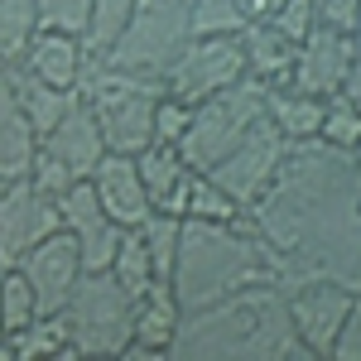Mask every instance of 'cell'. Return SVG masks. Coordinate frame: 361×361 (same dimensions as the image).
<instances>
[{"label":"cell","mask_w":361,"mask_h":361,"mask_svg":"<svg viewBox=\"0 0 361 361\" xmlns=\"http://www.w3.org/2000/svg\"><path fill=\"white\" fill-rule=\"evenodd\" d=\"M39 154V135L29 126L25 106H20V92H15V73L10 63L0 68V183L10 178H25L29 164Z\"/></svg>","instance_id":"cell-20"},{"label":"cell","mask_w":361,"mask_h":361,"mask_svg":"<svg viewBox=\"0 0 361 361\" xmlns=\"http://www.w3.org/2000/svg\"><path fill=\"white\" fill-rule=\"evenodd\" d=\"M270 116V87L255 82V78H241V82L222 87V92H212V97H202L188 116V130L178 140V154L188 159V169L197 173H207V169L217 164L222 154H231L241 140L250 135V126L255 121H265Z\"/></svg>","instance_id":"cell-5"},{"label":"cell","mask_w":361,"mask_h":361,"mask_svg":"<svg viewBox=\"0 0 361 361\" xmlns=\"http://www.w3.org/2000/svg\"><path fill=\"white\" fill-rule=\"evenodd\" d=\"M34 34H39L34 0H0V58L5 63H20Z\"/></svg>","instance_id":"cell-28"},{"label":"cell","mask_w":361,"mask_h":361,"mask_svg":"<svg viewBox=\"0 0 361 361\" xmlns=\"http://www.w3.org/2000/svg\"><path fill=\"white\" fill-rule=\"evenodd\" d=\"M29 178H34L44 193H54V197H63L68 188H73V183H78V173H73V169H63L54 154H44V149L34 154V164H29Z\"/></svg>","instance_id":"cell-36"},{"label":"cell","mask_w":361,"mask_h":361,"mask_svg":"<svg viewBox=\"0 0 361 361\" xmlns=\"http://www.w3.org/2000/svg\"><path fill=\"white\" fill-rule=\"evenodd\" d=\"M241 54H246V73L265 87H284L289 68H294V54L299 44L289 34H279L270 20H250L241 29Z\"/></svg>","instance_id":"cell-21"},{"label":"cell","mask_w":361,"mask_h":361,"mask_svg":"<svg viewBox=\"0 0 361 361\" xmlns=\"http://www.w3.org/2000/svg\"><path fill=\"white\" fill-rule=\"evenodd\" d=\"M265 20H270L279 34H289L294 44H304L308 29L318 25V5H313V0H279V5L270 10V15H265Z\"/></svg>","instance_id":"cell-34"},{"label":"cell","mask_w":361,"mask_h":361,"mask_svg":"<svg viewBox=\"0 0 361 361\" xmlns=\"http://www.w3.org/2000/svg\"><path fill=\"white\" fill-rule=\"evenodd\" d=\"M0 68H5V58H0Z\"/></svg>","instance_id":"cell-43"},{"label":"cell","mask_w":361,"mask_h":361,"mask_svg":"<svg viewBox=\"0 0 361 361\" xmlns=\"http://www.w3.org/2000/svg\"><path fill=\"white\" fill-rule=\"evenodd\" d=\"M183 217H207V222H241L246 207H236L231 197L207 178V173H193L188 183V202H183Z\"/></svg>","instance_id":"cell-30"},{"label":"cell","mask_w":361,"mask_h":361,"mask_svg":"<svg viewBox=\"0 0 361 361\" xmlns=\"http://www.w3.org/2000/svg\"><path fill=\"white\" fill-rule=\"evenodd\" d=\"M188 116H193V102H178V97L159 92V102H154V140L159 145H178L183 130H188Z\"/></svg>","instance_id":"cell-35"},{"label":"cell","mask_w":361,"mask_h":361,"mask_svg":"<svg viewBox=\"0 0 361 361\" xmlns=\"http://www.w3.org/2000/svg\"><path fill=\"white\" fill-rule=\"evenodd\" d=\"M284 154H289V140H284V130L265 116V121L250 126V135L241 140L231 154H222L217 164L207 169V178H212L236 207H246V212H250V202L275 183Z\"/></svg>","instance_id":"cell-9"},{"label":"cell","mask_w":361,"mask_h":361,"mask_svg":"<svg viewBox=\"0 0 361 361\" xmlns=\"http://www.w3.org/2000/svg\"><path fill=\"white\" fill-rule=\"evenodd\" d=\"M92 188L102 197L106 217L116 226H140L154 207H149V193H145V178H140L135 154H102V164L92 169Z\"/></svg>","instance_id":"cell-16"},{"label":"cell","mask_w":361,"mask_h":361,"mask_svg":"<svg viewBox=\"0 0 361 361\" xmlns=\"http://www.w3.org/2000/svg\"><path fill=\"white\" fill-rule=\"evenodd\" d=\"M284 299H289V323H294L299 342L308 347V357L328 361V352L337 342V328H342L347 308L357 299V289H347L337 279H304V284H289Z\"/></svg>","instance_id":"cell-11"},{"label":"cell","mask_w":361,"mask_h":361,"mask_svg":"<svg viewBox=\"0 0 361 361\" xmlns=\"http://www.w3.org/2000/svg\"><path fill=\"white\" fill-rule=\"evenodd\" d=\"M337 97H342V102H352V106L361 111V54L352 58V68H347V78H342V92H337Z\"/></svg>","instance_id":"cell-39"},{"label":"cell","mask_w":361,"mask_h":361,"mask_svg":"<svg viewBox=\"0 0 361 361\" xmlns=\"http://www.w3.org/2000/svg\"><path fill=\"white\" fill-rule=\"evenodd\" d=\"M173 361H313L289 323L284 284H246L202 308H183Z\"/></svg>","instance_id":"cell-2"},{"label":"cell","mask_w":361,"mask_h":361,"mask_svg":"<svg viewBox=\"0 0 361 361\" xmlns=\"http://www.w3.org/2000/svg\"><path fill=\"white\" fill-rule=\"evenodd\" d=\"M188 25H193V34H241L250 15L241 10V0H193Z\"/></svg>","instance_id":"cell-31"},{"label":"cell","mask_w":361,"mask_h":361,"mask_svg":"<svg viewBox=\"0 0 361 361\" xmlns=\"http://www.w3.org/2000/svg\"><path fill=\"white\" fill-rule=\"evenodd\" d=\"M39 10V29H58V34H87L92 20V0H34Z\"/></svg>","instance_id":"cell-33"},{"label":"cell","mask_w":361,"mask_h":361,"mask_svg":"<svg viewBox=\"0 0 361 361\" xmlns=\"http://www.w3.org/2000/svg\"><path fill=\"white\" fill-rule=\"evenodd\" d=\"M352 44H357V54H361V10H357V20H352Z\"/></svg>","instance_id":"cell-41"},{"label":"cell","mask_w":361,"mask_h":361,"mask_svg":"<svg viewBox=\"0 0 361 361\" xmlns=\"http://www.w3.org/2000/svg\"><path fill=\"white\" fill-rule=\"evenodd\" d=\"M111 275L121 279V289H126L130 299L154 284V260H149V246H145L140 226H126V231H121V246H116V255H111Z\"/></svg>","instance_id":"cell-25"},{"label":"cell","mask_w":361,"mask_h":361,"mask_svg":"<svg viewBox=\"0 0 361 361\" xmlns=\"http://www.w3.org/2000/svg\"><path fill=\"white\" fill-rule=\"evenodd\" d=\"M352 58H357L352 34L328 29V25H313V29H308V39L299 44V54H294V68H289L284 87H294V92H304V97H323V102H328V97L342 92V78H347Z\"/></svg>","instance_id":"cell-12"},{"label":"cell","mask_w":361,"mask_h":361,"mask_svg":"<svg viewBox=\"0 0 361 361\" xmlns=\"http://www.w3.org/2000/svg\"><path fill=\"white\" fill-rule=\"evenodd\" d=\"M58 226H63L58 197L44 193L29 173L0 183V270L20 265V255L39 246L44 236H54Z\"/></svg>","instance_id":"cell-10"},{"label":"cell","mask_w":361,"mask_h":361,"mask_svg":"<svg viewBox=\"0 0 361 361\" xmlns=\"http://www.w3.org/2000/svg\"><path fill=\"white\" fill-rule=\"evenodd\" d=\"M246 217L275 250L284 289L304 279L361 289V173L347 149L323 140L289 145L275 183Z\"/></svg>","instance_id":"cell-1"},{"label":"cell","mask_w":361,"mask_h":361,"mask_svg":"<svg viewBox=\"0 0 361 361\" xmlns=\"http://www.w3.org/2000/svg\"><path fill=\"white\" fill-rule=\"evenodd\" d=\"M318 5V25L328 29H342V34H352V20H357L361 0H313Z\"/></svg>","instance_id":"cell-38"},{"label":"cell","mask_w":361,"mask_h":361,"mask_svg":"<svg viewBox=\"0 0 361 361\" xmlns=\"http://www.w3.org/2000/svg\"><path fill=\"white\" fill-rule=\"evenodd\" d=\"M178 231H183V217H173V212H149V217L140 222V236H145L149 260H154V279H169V275H173Z\"/></svg>","instance_id":"cell-29"},{"label":"cell","mask_w":361,"mask_h":361,"mask_svg":"<svg viewBox=\"0 0 361 361\" xmlns=\"http://www.w3.org/2000/svg\"><path fill=\"white\" fill-rule=\"evenodd\" d=\"M173 299L178 308H202L246 284H279L275 250L265 236L241 222H207V217H183L178 231V255H173Z\"/></svg>","instance_id":"cell-3"},{"label":"cell","mask_w":361,"mask_h":361,"mask_svg":"<svg viewBox=\"0 0 361 361\" xmlns=\"http://www.w3.org/2000/svg\"><path fill=\"white\" fill-rule=\"evenodd\" d=\"M188 5H193V0H188Z\"/></svg>","instance_id":"cell-44"},{"label":"cell","mask_w":361,"mask_h":361,"mask_svg":"<svg viewBox=\"0 0 361 361\" xmlns=\"http://www.w3.org/2000/svg\"><path fill=\"white\" fill-rule=\"evenodd\" d=\"M275 5H279V0H241V10H246L250 20H265V15H270Z\"/></svg>","instance_id":"cell-40"},{"label":"cell","mask_w":361,"mask_h":361,"mask_svg":"<svg viewBox=\"0 0 361 361\" xmlns=\"http://www.w3.org/2000/svg\"><path fill=\"white\" fill-rule=\"evenodd\" d=\"M73 357H121L135 337V299L111 270H82L63 304Z\"/></svg>","instance_id":"cell-6"},{"label":"cell","mask_w":361,"mask_h":361,"mask_svg":"<svg viewBox=\"0 0 361 361\" xmlns=\"http://www.w3.org/2000/svg\"><path fill=\"white\" fill-rule=\"evenodd\" d=\"M140 178H145V193H149V207L154 212H173L183 217V202H188V183H193L197 169H188V159L178 154V145H145L135 154Z\"/></svg>","instance_id":"cell-19"},{"label":"cell","mask_w":361,"mask_h":361,"mask_svg":"<svg viewBox=\"0 0 361 361\" xmlns=\"http://www.w3.org/2000/svg\"><path fill=\"white\" fill-rule=\"evenodd\" d=\"M39 149H44V154H54L63 169H73L78 178H92V169L102 164L106 140H102L97 111H92V102H87L82 87L73 92V102H68V111L58 116V126L39 140Z\"/></svg>","instance_id":"cell-15"},{"label":"cell","mask_w":361,"mask_h":361,"mask_svg":"<svg viewBox=\"0 0 361 361\" xmlns=\"http://www.w3.org/2000/svg\"><path fill=\"white\" fill-rule=\"evenodd\" d=\"M188 39H193L188 0H135L126 34L111 44V54L102 63L126 68V73H145V78H164V68L178 58Z\"/></svg>","instance_id":"cell-7"},{"label":"cell","mask_w":361,"mask_h":361,"mask_svg":"<svg viewBox=\"0 0 361 361\" xmlns=\"http://www.w3.org/2000/svg\"><path fill=\"white\" fill-rule=\"evenodd\" d=\"M82 92L97 111V126H102V140L111 154H140L145 145H154V102L164 92L159 78L126 73V68L92 58Z\"/></svg>","instance_id":"cell-4"},{"label":"cell","mask_w":361,"mask_h":361,"mask_svg":"<svg viewBox=\"0 0 361 361\" xmlns=\"http://www.w3.org/2000/svg\"><path fill=\"white\" fill-rule=\"evenodd\" d=\"M10 73H15V92H20V106H25L29 126H34V135L44 140V135H49V130L58 126V116L68 111L73 92H63V87L39 82V78H34V73H25L20 63H10Z\"/></svg>","instance_id":"cell-23"},{"label":"cell","mask_w":361,"mask_h":361,"mask_svg":"<svg viewBox=\"0 0 361 361\" xmlns=\"http://www.w3.org/2000/svg\"><path fill=\"white\" fill-rule=\"evenodd\" d=\"M178 318H183V308L173 299V284L154 279L145 294H135V337H130V347L121 357H140V361L169 357V342L178 333Z\"/></svg>","instance_id":"cell-18"},{"label":"cell","mask_w":361,"mask_h":361,"mask_svg":"<svg viewBox=\"0 0 361 361\" xmlns=\"http://www.w3.org/2000/svg\"><path fill=\"white\" fill-rule=\"evenodd\" d=\"M328 361H361V289L352 299V308H347V318H342V328H337V342L328 352Z\"/></svg>","instance_id":"cell-37"},{"label":"cell","mask_w":361,"mask_h":361,"mask_svg":"<svg viewBox=\"0 0 361 361\" xmlns=\"http://www.w3.org/2000/svg\"><path fill=\"white\" fill-rule=\"evenodd\" d=\"M246 78V54H241V34H193L178 58L164 68V92L178 102H202L222 87Z\"/></svg>","instance_id":"cell-8"},{"label":"cell","mask_w":361,"mask_h":361,"mask_svg":"<svg viewBox=\"0 0 361 361\" xmlns=\"http://www.w3.org/2000/svg\"><path fill=\"white\" fill-rule=\"evenodd\" d=\"M318 140L323 145H333V149H357L361 145V111L352 102H342V97H328V106H323V126H318Z\"/></svg>","instance_id":"cell-32"},{"label":"cell","mask_w":361,"mask_h":361,"mask_svg":"<svg viewBox=\"0 0 361 361\" xmlns=\"http://www.w3.org/2000/svg\"><path fill=\"white\" fill-rule=\"evenodd\" d=\"M39 318V299H34V289H29V279L10 265V270H0V333H25L29 323Z\"/></svg>","instance_id":"cell-27"},{"label":"cell","mask_w":361,"mask_h":361,"mask_svg":"<svg viewBox=\"0 0 361 361\" xmlns=\"http://www.w3.org/2000/svg\"><path fill=\"white\" fill-rule=\"evenodd\" d=\"M15 361H34V357H73V342H68V323L63 313H39L25 333H10Z\"/></svg>","instance_id":"cell-24"},{"label":"cell","mask_w":361,"mask_h":361,"mask_svg":"<svg viewBox=\"0 0 361 361\" xmlns=\"http://www.w3.org/2000/svg\"><path fill=\"white\" fill-rule=\"evenodd\" d=\"M15 270L29 279V289H34V299H39V313H63L73 284L82 279V250H78V241L58 226L54 236H44L39 246H29L25 255H20Z\"/></svg>","instance_id":"cell-13"},{"label":"cell","mask_w":361,"mask_h":361,"mask_svg":"<svg viewBox=\"0 0 361 361\" xmlns=\"http://www.w3.org/2000/svg\"><path fill=\"white\" fill-rule=\"evenodd\" d=\"M58 212H63V231L82 250V270H111V255H116V246H121V231H126V226H116L111 217H106V207H102V197L92 188V178H78L68 193L58 197Z\"/></svg>","instance_id":"cell-14"},{"label":"cell","mask_w":361,"mask_h":361,"mask_svg":"<svg viewBox=\"0 0 361 361\" xmlns=\"http://www.w3.org/2000/svg\"><path fill=\"white\" fill-rule=\"evenodd\" d=\"M130 15H135V0H92V20H87V34H82L87 54L92 58L111 54V44L126 34Z\"/></svg>","instance_id":"cell-26"},{"label":"cell","mask_w":361,"mask_h":361,"mask_svg":"<svg viewBox=\"0 0 361 361\" xmlns=\"http://www.w3.org/2000/svg\"><path fill=\"white\" fill-rule=\"evenodd\" d=\"M323 97H304L294 87H270V121H275L289 145L299 140H318V126H323Z\"/></svg>","instance_id":"cell-22"},{"label":"cell","mask_w":361,"mask_h":361,"mask_svg":"<svg viewBox=\"0 0 361 361\" xmlns=\"http://www.w3.org/2000/svg\"><path fill=\"white\" fill-rule=\"evenodd\" d=\"M352 159H357V173H361V145H357V149H352Z\"/></svg>","instance_id":"cell-42"},{"label":"cell","mask_w":361,"mask_h":361,"mask_svg":"<svg viewBox=\"0 0 361 361\" xmlns=\"http://www.w3.org/2000/svg\"><path fill=\"white\" fill-rule=\"evenodd\" d=\"M20 68L34 73L39 82L49 87H63V92H78L87 82V68H92V54H87V44L78 34H58V29H39L34 39H29L25 58H20Z\"/></svg>","instance_id":"cell-17"}]
</instances>
